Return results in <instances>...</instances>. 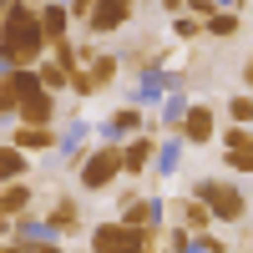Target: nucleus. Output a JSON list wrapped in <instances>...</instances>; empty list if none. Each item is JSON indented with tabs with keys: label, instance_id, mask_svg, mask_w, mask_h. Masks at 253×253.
<instances>
[{
	"label": "nucleus",
	"instance_id": "31",
	"mask_svg": "<svg viewBox=\"0 0 253 253\" xmlns=\"http://www.w3.org/2000/svg\"><path fill=\"white\" fill-rule=\"evenodd\" d=\"M162 5H167V10H172V15H177V10H182V5H187V0H162Z\"/></svg>",
	"mask_w": 253,
	"mask_h": 253
},
{
	"label": "nucleus",
	"instance_id": "9",
	"mask_svg": "<svg viewBox=\"0 0 253 253\" xmlns=\"http://www.w3.org/2000/svg\"><path fill=\"white\" fill-rule=\"evenodd\" d=\"M5 142H15L20 152H31V157H36V152H56V147L66 142V137H61L56 126H26V122H15Z\"/></svg>",
	"mask_w": 253,
	"mask_h": 253
},
{
	"label": "nucleus",
	"instance_id": "2",
	"mask_svg": "<svg viewBox=\"0 0 253 253\" xmlns=\"http://www.w3.org/2000/svg\"><path fill=\"white\" fill-rule=\"evenodd\" d=\"M117 177H126V142L107 137V142H96L86 162H81V172H76V187L81 193H112Z\"/></svg>",
	"mask_w": 253,
	"mask_h": 253
},
{
	"label": "nucleus",
	"instance_id": "33",
	"mask_svg": "<svg viewBox=\"0 0 253 253\" xmlns=\"http://www.w3.org/2000/svg\"><path fill=\"white\" fill-rule=\"evenodd\" d=\"M26 5H36V10H41V5H51V0H26Z\"/></svg>",
	"mask_w": 253,
	"mask_h": 253
},
{
	"label": "nucleus",
	"instance_id": "29",
	"mask_svg": "<svg viewBox=\"0 0 253 253\" xmlns=\"http://www.w3.org/2000/svg\"><path fill=\"white\" fill-rule=\"evenodd\" d=\"M5 238H15V218H5V213H0V243H5Z\"/></svg>",
	"mask_w": 253,
	"mask_h": 253
},
{
	"label": "nucleus",
	"instance_id": "14",
	"mask_svg": "<svg viewBox=\"0 0 253 253\" xmlns=\"http://www.w3.org/2000/svg\"><path fill=\"white\" fill-rule=\"evenodd\" d=\"M142 126L152 132V122L142 117V107H137V101H126V107H117V112L107 117V132H112L117 142H122V137H142Z\"/></svg>",
	"mask_w": 253,
	"mask_h": 253
},
{
	"label": "nucleus",
	"instance_id": "30",
	"mask_svg": "<svg viewBox=\"0 0 253 253\" xmlns=\"http://www.w3.org/2000/svg\"><path fill=\"white\" fill-rule=\"evenodd\" d=\"M243 91H253V56L243 61Z\"/></svg>",
	"mask_w": 253,
	"mask_h": 253
},
{
	"label": "nucleus",
	"instance_id": "22",
	"mask_svg": "<svg viewBox=\"0 0 253 253\" xmlns=\"http://www.w3.org/2000/svg\"><path fill=\"white\" fill-rule=\"evenodd\" d=\"M218 142H223V152H243V147H253V126H233L228 122L218 132Z\"/></svg>",
	"mask_w": 253,
	"mask_h": 253
},
{
	"label": "nucleus",
	"instance_id": "24",
	"mask_svg": "<svg viewBox=\"0 0 253 253\" xmlns=\"http://www.w3.org/2000/svg\"><path fill=\"white\" fill-rule=\"evenodd\" d=\"M223 167L233 177H253V147H243V152H223Z\"/></svg>",
	"mask_w": 253,
	"mask_h": 253
},
{
	"label": "nucleus",
	"instance_id": "7",
	"mask_svg": "<svg viewBox=\"0 0 253 253\" xmlns=\"http://www.w3.org/2000/svg\"><path fill=\"white\" fill-rule=\"evenodd\" d=\"M177 137L187 147H208L218 137V107H213V101H193L187 117H182V126H177Z\"/></svg>",
	"mask_w": 253,
	"mask_h": 253
},
{
	"label": "nucleus",
	"instance_id": "6",
	"mask_svg": "<svg viewBox=\"0 0 253 253\" xmlns=\"http://www.w3.org/2000/svg\"><path fill=\"white\" fill-rule=\"evenodd\" d=\"M86 228V218H81V198L76 193H56L51 208H46V233L51 238H71Z\"/></svg>",
	"mask_w": 253,
	"mask_h": 253
},
{
	"label": "nucleus",
	"instance_id": "27",
	"mask_svg": "<svg viewBox=\"0 0 253 253\" xmlns=\"http://www.w3.org/2000/svg\"><path fill=\"white\" fill-rule=\"evenodd\" d=\"M193 253H228V243L213 238V233H198V238H193Z\"/></svg>",
	"mask_w": 253,
	"mask_h": 253
},
{
	"label": "nucleus",
	"instance_id": "13",
	"mask_svg": "<svg viewBox=\"0 0 253 253\" xmlns=\"http://www.w3.org/2000/svg\"><path fill=\"white\" fill-rule=\"evenodd\" d=\"M31 208H36V182H31V177L0 187V213H5V218H26Z\"/></svg>",
	"mask_w": 253,
	"mask_h": 253
},
{
	"label": "nucleus",
	"instance_id": "1",
	"mask_svg": "<svg viewBox=\"0 0 253 253\" xmlns=\"http://www.w3.org/2000/svg\"><path fill=\"white\" fill-rule=\"evenodd\" d=\"M51 56V41L41 31V10L15 0L10 15L0 20V66H15V71H36L41 61Z\"/></svg>",
	"mask_w": 253,
	"mask_h": 253
},
{
	"label": "nucleus",
	"instance_id": "21",
	"mask_svg": "<svg viewBox=\"0 0 253 253\" xmlns=\"http://www.w3.org/2000/svg\"><path fill=\"white\" fill-rule=\"evenodd\" d=\"M243 31V15L238 10H218V15H208V36L213 41H233Z\"/></svg>",
	"mask_w": 253,
	"mask_h": 253
},
{
	"label": "nucleus",
	"instance_id": "19",
	"mask_svg": "<svg viewBox=\"0 0 253 253\" xmlns=\"http://www.w3.org/2000/svg\"><path fill=\"white\" fill-rule=\"evenodd\" d=\"M117 71H122V61H117L112 51H91V61H86V76H91V86H96V91H107L112 81H117Z\"/></svg>",
	"mask_w": 253,
	"mask_h": 253
},
{
	"label": "nucleus",
	"instance_id": "26",
	"mask_svg": "<svg viewBox=\"0 0 253 253\" xmlns=\"http://www.w3.org/2000/svg\"><path fill=\"white\" fill-rule=\"evenodd\" d=\"M172 31H177L182 41H193V36H208V20H198V15H177Z\"/></svg>",
	"mask_w": 253,
	"mask_h": 253
},
{
	"label": "nucleus",
	"instance_id": "23",
	"mask_svg": "<svg viewBox=\"0 0 253 253\" xmlns=\"http://www.w3.org/2000/svg\"><path fill=\"white\" fill-rule=\"evenodd\" d=\"M187 107H193V101H187L182 91H172V96H167V112H162V126H167V132H177V126H182Z\"/></svg>",
	"mask_w": 253,
	"mask_h": 253
},
{
	"label": "nucleus",
	"instance_id": "20",
	"mask_svg": "<svg viewBox=\"0 0 253 253\" xmlns=\"http://www.w3.org/2000/svg\"><path fill=\"white\" fill-rule=\"evenodd\" d=\"M223 117L233 122V126H253V91H233L223 101Z\"/></svg>",
	"mask_w": 253,
	"mask_h": 253
},
{
	"label": "nucleus",
	"instance_id": "28",
	"mask_svg": "<svg viewBox=\"0 0 253 253\" xmlns=\"http://www.w3.org/2000/svg\"><path fill=\"white\" fill-rule=\"evenodd\" d=\"M142 198V187H132V182H126V187H117V213H126V208H132Z\"/></svg>",
	"mask_w": 253,
	"mask_h": 253
},
{
	"label": "nucleus",
	"instance_id": "8",
	"mask_svg": "<svg viewBox=\"0 0 253 253\" xmlns=\"http://www.w3.org/2000/svg\"><path fill=\"white\" fill-rule=\"evenodd\" d=\"M132 10H137V5H126V0H96L86 31H91V36H117L122 26H132Z\"/></svg>",
	"mask_w": 253,
	"mask_h": 253
},
{
	"label": "nucleus",
	"instance_id": "16",
	"mask_svg": "<svg viewBox=\"0 0 253 253\" xmlns=\"http://www.w3.org/2000/svg\"><path fill=\"white\" fill-rule=\"evenodd\" d=\"M31 177V152H20L15 142H0V187Z\"/></svg>",
	"mask_w": 253,
	"mask_h": 253
},
{
	"label": "nucleus",
	"instance_id": "15",
	"mask_svg": "<svg viewBox=\"0 0 253 253\" xmlns=\"http://www.w3.org/2000/svg\"><path fill=\"white\" fill-rule=\"evenodd\" d=\"M157 157V137L142 132V137H126V177H142Z\"/></svg>",
	"mask_w": 253,
	"mask_h": 253
},
{
	"label": "nucleus",
	"instance_id": "17",
	"mask_svg": "<svg viewBox=\"0 0 253 253\" xmlns=\"http://www.w3.org/2000/svg\"><path fill=\"white\" fill-rule=\"evenodd\" d=\"M36 71H41V86H46L51 96H66V91H71V76H76V71H71L61 56H46Z\"/></svg>",
	"mask_w": 253,
	"mask_h": 253
},
{
	"label": "nucleus",
	"instance_id": "4",
	"mask_svg": "<svg viewBox=\"0 0 253 253\" xmlns=\"http://www.w3.org/2000/svg\"><path fill=\"white\" fill-rule=\"evenodd\" d=\"M91 253H152V233L132 228L126 218H101L91 233H86Z\"/></svg>",
	"mask_w": 253,
	"mask_h": 253
},
{
	"label": "nucleus",
	"instance_id": "5",
	"mask_svg": "<svg viewBox=\"0 0 253 253\" xmlns=\"http://www.w3.org/2000/svg\"><path fill=\"white\" fill-rule=\"evenodd\" d=\"M41 71H15V66H0V117H15L20 101L41 96Z\"/></svg>",
	"mask_w": 253,
	"mask_h": 253
},
{
	"label": "nucleus",
	"instance_id": "32",
	"mask_svg": "<svg viewBox=\"0 0 253 253\" xmlns=\"http://www.w3.org/2000/svg\"><path fill=\"white\" fill-rule=\"evenodd\" d=\"M10 5H15V0H0V20H5V15H10Z\"/></svg>",
	"mask_w": 253,
	"mask_h": 253
},
{
	"label": "nucleus",
	"instance_id": "12",
	"mask_svg": "<svg viewBox=\"0 0 253 253\" xmlns=\"http://www.w3.org/2000/svg\"><path fill=\"white\" fill-rule=\"evenodd\" d=\"M56 112H61V96L41 91V96H31V101H20L15 122H26V126H56Z\"/></svg>",
	"mask_w": 253,
	"mask_h": 253
},
{
	"label": "nucleus",
	"instance_id": "10",
	"mask_svg": "<svg viewBox=\"0 0 253 253\" xmlns=\"http://www.w3.org/2000/svg\"><path fill=\"white\" fill-rule=\"evenodd\" d=\"M172 218L187 228V233H208V228H213L218 218H213V208H208L203 198H193V193H187V198H177L172 203Z\"/></svg>",
	"mask_w": 253,
	"mask_h": 253
},
{
	"label": "nucleus",
	"instance_id": "25",
	"mask_svg": "<svg viewBox=\"0 0 253 253\" xmlns=\"http://www.w3.org/2000/svg\"><path fill=\"white\" fill-rule=\"evenodd\" d=\"M15 243H20V253H66L61 238H51V233H41V238H15Z\"/></svg>",
	"mask_w": 253,
	"mask_h": 253
},
{
	"label": "nucleus",
	"instance_id": "3",
	"mask_svg": "<svg viewBox=\"0 0 253 253\" xmlns=\"http://www.w3.org/2000/svg\"><path fill=\"white\" fill-rule=\"evenodd\" d=\"M193 198H203L208 208H213V218L223 228L248 223V193H243L238 182H228V177H198L193 182Z\"/></svg>",
	"mask_w": 253,
	"mask_h": 253
},
{
	"label": "nucleus",
	"instance_id": "11",
	"mask_svg": "<svg viewBox=\"0 0 253 253\" xmlns=\"http://www.w3.org/2000/svg\"><path fill=\"white\" fill-rule=\"evenodd\" d=\"M71 5L66 0H51V5H41V31H46L51 46H61V41H71Z\"/></svg>",
	"mask_w": 253,
	"mask_h": 253
},
{
	"label": "nucleus",
	"instance_id": "18",
	"mask_svg": "<svg viewBox=\"0 0 253 253\" xmlns=\"http://www.w3.org/2000/svg\"><path fill=\"white\" fill-rule=\"evenodd\" d=\"M117 218H126L132 228H142V233H152V228H162V203L157 198H137L126 213H117Z\"/></svg>",
	"mask_w": 253,
	"mask_h": 253
}]
</instances>
